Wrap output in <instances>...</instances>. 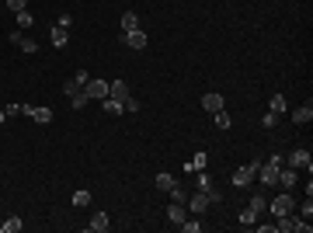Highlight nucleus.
I'll list each match as a JSON object with an SVG mask.
<instances>
[{"mask_svg": "<svg viewBox=\"0 0 313 233\" xmlns=\"http://www.w3.org/2000/svg\"><path fill=\"white\" fill-rule=\"evenodd\" d=\"M118 46H129V49L143 52V49L150 46V38H146V32H143V28H136V32H118Z\"/></svg>", "mask_w": 313, "mask_h": 233, "instance_id": "1", "label": "nucleus"}, {"mask_svg": "<svg viewBox=\"0 0 313 233\" xmlns=\"http://www.w3.org/2000/svg\"><path fill=\"white\" fill-rule=\"evenodd\" d=\"M286 167H296V170H303V167H306V174H310V170H313V154L306 150V146H296L292 154L286 156Z\"/></svg>", "mask_w": 313, "mask_h": 233, "instance_id": "2", "label": "nucleus"}, {"mask_svg": "<svg viewBox=\"0 0 313 233\" xmlns=\"http://www.w3.org/2000/svg\"><path fill=\"white\" fill-rule=\"evenodd\" d=\"M258 167H261L258 160H250L247 167H236V170H234V178H230V181H234V188H247V184H250V181L258 178Z\"/></svg>", "mask_w": 313, "mask_h": 233, "instance_id": "3", "label": "nucleus"}, {"mask_svg": "<svg viewBox=\"0 0 313 233\" xmlns=\"http://www.w3.org/2000/svg\"><path fill=\"white\" fill-rule=\"evenodd\" d=\"M184 209H188L192 216H202V212L209 209V195H206V192H188V202H184Z\"/></svg>", "mask_w": 313, "mask_h": 233, "instance_id": "4", "label": "nucleus"}, {"mask_svg": "<svg viewBox=\"0 0 313 233\" xmlns=\"http://www.w3.org/2000/svg\"><path fill=\"white\" fill-rule=\"evenodd\" d=\"M268 209H272V216L278 220V216H286V212H292V209H296V202H292V195H275Z\"/></svg>", "mask_w": 313, "mask_h": 233, "instance_id": "5", "label": "nucleus"}, {"mask_svg": "<svg viewBox=\"0 0 313 233\" xmlns=\"http://www.w3.org/2000/svg\"><path fill=\"white\" fill-rule=\"evenodd\" d=\"M84 94L90 98V101H104L108 98V80H87V87H84Z\"/></svg>", "mask_w": 313, "mask_h": 233, "instance_id": "6", "label": "nucleus"}, {"mask_svg": "<svg viewBox=\"0 0 313 233\" xmlns=\"http://www.w3.org/2000/svg\"><path fill=\"white\" fill-rule=\"evenodd\" d=\"M296 181H300V170H296V167H286V164H282V167H278V184H282L286 192H292V188H296Z\"/></svg>", "mask_w": 313, "mask_h": 233, "instance_id": "7", "label": "nucleus"}, {"mask_svg": "<svg viewBox=\"0 0 313 233\" xmlns=\"http://www.w3.org/2000/svg\"><path fill=\"white\" fill-rule=\"evenodd\" d=\"M108 98H115V101L126 104V101L132 98V94H129V84H126V80H112V84H108Z\"/></svg>", "mask_w": 313, "mask_h": 233, "instance_id": "8", "label": "nucleus"}, {"mask_svg": "<svg viewBox=\"0 0 313 233\" xmlns=\"http://www.w3.org/2000/svg\"><path fill=\"white\" fill-rule=\"evenodd\" d=\"M258 181H261L264 188H275V184H278V167H268V164H261V167H258Z\"/></svg>", "mask_w": 313, "mask_h": 233, "instance_id": "9", "label": "nucleus"}, {"mask_svg": "<svg viewBox=\"0 0 313 233\" xmlns=\"http://www.w3.org/2000/svg\"><path fill=\"white\" fill-rule=\"evenodd\" d=\"M28 118H35L38 126H49V122H52V108H49V104H32Z\"/></svg>", "mask_w": 313, "mask_h": 233, "instance_id": "10", "label": "nucleus"}, {"mask_svg": "<svg viewBox=\"0 0 313 233\" xmlns=\"http://www.w3.org/2000/svg\"><path fill=\"white\" fill-rule=\"evenodd\" d=\"M49 38H52V46H56V49H66V46H70V28H60V24H52Z\"/></svg>", "mask_w": 313, "mask_h": 233, "instance_id": "11", "label": "nucleus"}, {"mask_svg": "<svg viewBox=\"0 0 313 233\" xmlns=\"http://www.w3.org/2000/svg\"><path fill=\"white\" fill-rule=\"evenodd\" d=\"M202 108L206 112H223V94H216V90H209V94H202Z\"/></svg>", "mask_w": 313, "mask_h": 233, "instance_id": "12", "label": "nucleus"}, {"mask_svg": "<svg viewBox=\"0 0 313 233\" xmlns=\"http://www.w3.org/2000/svg\"><path fill=\"white\" fill-rule=\"evenodd\" d=\"M184 220H188V209L178 206V202H170V209H167V223H170V226H181Z\"/></svg>", "mask_w": 313, "mask_h": 233, "instance_id": "13", "label": "nucleus"}, {"mask_svg": "<svg viewBox=\"0 0 313 233\" xmlns=\"http://www.w3.org/2000/svg\"><path fill=\"white\" fill-rule=\"evenodd\" d=\"M87 226H90L94 233H108V230H112V220H108V212H94Z\"/></svg>", "mask_w": 313, "mask_h": 233, "instance_id": "14", "label": "nucleus"}, {"mask_svg": "<svg viewBox=\"0 0 313 233\" xmlns=\"http://www.w3.org/2000/svg\"><path fill=\"white\" fill-rule=\"evenodd\" d=\"M310 118H313V104H310V101H306L303 108H296V112H292V122H296V126H306Z\"/></svg>", "mask_w": 313, "mask_h": 233, "instance_id": "15", "label": "nucleus"}, {"mask_svg": "<svg viewBox=\"0 0 313 233\" xmlns=\"http://www.w3.org/2000/svg\"><path fill=\"white\" fill-rule=\"evenodd\" d=\"M21 226H24L21 216H7V220L0 223V233H21Z\"/></svg>", "mask_w": 313, "mask_h": 233, "instance_id": "16", "label": "nucleus"}, {"mask_svg": "<svg viewBox=\"0 0 313 233\" xmlns=\"http://www.w3.org/2000/svg\"><path fill=\"white\" fill-rule=\"evenodd\" d=\"M101 108H104L108 115H126V104H122V101H115V98H104V101H101Z\"/></svg>", "mask_w": 313, "mask_h": 233, "instance_id": "17", "label": "nucleus"}, {"mask_svg": "<svg viewBox=\"0 0 313 233\" xmlns=\"http://www.w3.org/2000/svg\"><path fill=\"white\" fill-rule=\"evenodd\" d=\"M136 28H140L136 10H126V14H122V32H136Z\"/></svg>", "mask_w": 313, "mask_h": 233, "instance_id": "18", "label": "nucleus"}, {"mask_svg": "<svg viewBox=\"0 0 313 233\" xmlns=\"http://www.w3.org/2000/svg\"><path fill=\"white\" fill-rule=\"evenodd\" d=\"M174 184H178V178H174V174H167V170H164V174H156V188H160V192H170Z\"/></svg>", "mask_w": 313, "mask_h": 233, "instance_id": "19", "label": "nucleus"}, {"mask_svg": "<svg viewBox=\"0 0 313 233\" xmlns=\"http://www.w3.org/2000/svg\"><path fill=\"white\" fill-rule=\"evenodd\" d=\"M195 188H198V192H209V188H216V184H212V178H209L206 170H195Z\"/></svg>", "mask_w": 313, "mask_h": 233, "instance_id": "20", "label": "nucleus"}, {"mask_svg": "<svg viewBox=\"0 0 313 233\" xmlns=\"http://www.w3.org/2000/svg\"><path fill=\"white\" fill-rule=\"evenodd\" d=\"M70 202H74L77 209H84V206H90V192H87V188H80V192H74V195H70Z\"/></svg>", "mask_w": 313, "mask_h": 233, "instance_id": "21", "label": "nucleus"}, {"mask_svg": "<svg viewBox=\"0 0 313 233\" xmlns=\"http://www.w3.org/2000/svg\"><path fill=\"white\" fill-rule=\"evenodd\" d=\"M87 101H90V98H87L84 90H77V94H70V108H74V112H84V108H87Z\"/></svg>", "mask_w": 313, "mask_h": 233, "instance_id": "22", "label": "nucleus"}, {"mask_svg": "<svg viewBox=\"0 0 313 233\" xmlns=\"http://www.w3.org/2000/svg\"><path fill=\"white\" fill-rule=\"evenodd\" d=\"M18 49H21L24 56H35V52H38V42H35V38L28 35V38H21V42H18Z\"/></svg>", "mask_w": 313, "mask_h": 233, "instance_id": "23", "label": "nucleus"}, {"mask_svg": "<svg viewBox=\"0 0 313 233\" xmlns=\"http://www.w3.org/2000/svg\"><path fill=\"white\" fill-rule=\"evenodd\" d=\"M167 195H170V202H178V206H184V202H188V188H181V184H174Z\"/></svg>", "mask_w": 313, "mask_h": 233, "instance_id": "24", "label": "nucleus"}, {"mask_svg": "<svg viewBox=\"0 0 313 233\" xmlns=\"http://www.w3.org/2000/svg\"><path fill=\"white\" fill-rule=\"evenodd\" d=\"M206 160H209L206 154H195V160H188V164H184V170H188V174H195V170H202V167H206Z\"/></svg>", "mask_w": 313, "mask_h": 233, "instance_id": "25", "label": "nucleus"}, {"mask_svg": "<svg viewBox=\"0 0 313 233\" xmlns=\"http://www.w3.org/2000/svg\"><path fill=\"white\" fill-rule=\"evenodd\" d=\"M268 112L282 115V112H286V98H282V94H272V101H268Z\"/></svg>", "mask_w": 313, "mask_h": 233, "instance_id": "26", "label": "nucleus"}, {"mask_svg": "<svg viewBox=\"0 0 313 233\" xmlns=\"http://www.w3.org/2000/svg\"><path fill=\"white\" fill-rule=\"evenodd\" d=\"M247 209H254V212L261 216V212L268 209V198H264V195H250V206H247Z\"/></svg>", "mask_w": 313, "mask_h": 233, "instance_id": "27", "label": "nucleus"}, {"mask_svg": "<svg viewBox=\"0 0 313 233\" xmlns=\"http://www.w3.org/2000/svg\"><path fill=\"white\" fill-rule=\"evenodd\" d=\"M14 21H18V28H32V24H35V18H32L28 10H18V14H14Z\"/></svg>", "mask_w": 313, "mask_h": 233, "instance_id": "28", "label": "nucleus"}, {"mask_svg": "<svg viewBox=\"0 0 313 233\" xmlns=\"http://www.w3.org/2000/svg\"><path fill=\"white\" fill-rule=\"evenodd\" d=\"M240 223H244V226L250 230V226L258 223V212H254V209H244V212H240Z\"/></svg>", "mask_w": 313, "mask_h": 233, "instance_id": "29", "label": "nucleus"}, {"mask_svg": "<svg viewBox=\"0 0 313 233\" xmlns=\"http://www.w3.org/2000/svg\"><path fill=\"white\" fill-rule=\"evenodd\" d=\"M261 126H264V129H275V126H278V115H275V112H264V115H261Z\"/></svg>", "mask_w": 313, "mask_h": 233, "instance_id": "30", "label": "nucleus"}, {"mask_svg": "<svg viewBox=\"0 0 313 233\" xmlns=\"http://www.w3.org/2000/svg\"><path fill=\"white\" fill-rule=\"evenodd\" d=\"M212 118H216V126H220V129H230V126H234V118H230L226 112H216Z\"/></svg>", "mask_w": 313, "mask_h": 233, "instance_id": "31", "label": "nucleus"}, {"mask_svg": "<svg viewBox=\"0 0 313 233\" xmlns=\"http://www.w3.org/2000/svg\"><path fill=\"white\" fill-rule=\"evenodd\" d=\"M178 230H184V233H198V230H202V223H198V220H184V223H181Z\"/></svg>", "mask_w": 313, "mask_h": 233, "instance_id": "32", "label": "nucleus"}, {"mask_svg": "<svg viewBox=\"0 0 313 233\" xmlns=\"http://www.w3.org/2000/svg\"><path fill=\"white\" fill-rule=\"evenodd\" d=\"M300 216H303V220H313V202H310V195H306V202L300 206Z\"/></svg>", "mask_w": 313, "mask_h": 233, "instance_id": "33", "label": "nucleus"}, {"mask_svg": "<svg viewBox=\"0 0 313 233\" xmlns=\"http://www.w3.org/2000/svg\"><path fill=\"white\" fill-rule=\"evenodd\" d=\"M77 90H84L77 80H66V84H63V94H66V98H70V94H77Z\"/></svg>", "mask_w": 313, "mask_h": 233, "instance_id": "34", "label": "nucleus"}, {"mask_svg": "<svg viewBox=\"0 0 313 233\" xmlns=\"http://www.w3.org/2000/svg\"><path fill=\"white\" fill-rule=\"evenodd\" d=\"M7 7L18 14V10H28V0H7Z\"/></svg>", "mask_w": 313, "mask_h": 233, "instance_id": "35", "label": "nucleus"}, {"mask_svg": "<svg viewBox=\"0 0 313 233\" xmlns=\"http://www.w3.org/2000/svg\"><path fill=\"white\" fill-rule=\"evenodd\" d=\"M282 164H286V156L278 154V150H275V154L268 156V167H282Z\"/></svg>", "mask_w": 313, "mask_h": 233, "instance_id": "36", "label": "nucleus"}, {"mask_svg": "<svg viewBox=\"0 0 313 233\" xmlns=\"http://www.w3.org/2000/svg\"><path fill=\"white\" fill-rule=\"evenodd\" d=\"M74 24V14H60V28H70Z\"/></svg>", "mask_w": 313, "mask_h": 233, "instance_id": "37", "label": "nucleus"}, {"mask_svg": "<svg viewBox=\"0 0 313 233\" xmlns=\"http://www.w3.org/2000/svg\"><path fill=\"white\" fill-rule=\"evenodd\" d=\"M7 38H10V42H14V46H18V42H21V38H24V35H21V28H10V35H7Z\"/></svg>", "mask_w": 313, "mask_h": 233, "instance_id": "38", "label": "nucleus"}, {"mask_svg": "<svg viewBox=\"0 0 313 233\" xmlns=\"http://www.w3.org/2000/svg\"><path fill=\"white\" fill-rule=\"evenodd\" d=\"M4 112H7V115H21V104H14V101H10V104H4Z\"/></svg>", "mask_w": 313, "mask_h": 233, "instance_id": "39", "label": "nucleus"}, {"mask_svg": "<svg viewBox=\"0 0 313 233\" xmlns=\"http://www.w3.org/2000/svg\"><path fill=\"white\" fill-rule=\"evenodd\" d=\"M74 80H77L80 87H87V80H90V77H87V74H84V70H77V74H74Z\"/></svg>", "mask_w": 313, "mask_h": 233, "instance_id": "40", "label": "nucleus"}, {"mask_svg": "<svg viewBox=\"0 0 313 233\" xmlns=\"http://www.w3.org/2000/svg\"><path fill=\"white\" fill-rule=\"evenodd\" d=\"M258 230H261V233H278V230H275V223H258Z\"/></svg>", "mask_w": 313, "mask_h": 233, "instance_id": "41", "label": "nucleus"}, {"mask_svg": "<svg viewBox=\"0 0 313 233\" xmlns=\"http://www.w3.org/2000/svg\"><path fill=\"white\" fill-rule=\"evenodd\" d=\"M4 118H7V112H4V108H0V126H4Z\"/></svg>", "mask_w": 313, "mask_h": 233, "instance_id": "42", "label": "nucleus"}]
</instances>
